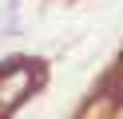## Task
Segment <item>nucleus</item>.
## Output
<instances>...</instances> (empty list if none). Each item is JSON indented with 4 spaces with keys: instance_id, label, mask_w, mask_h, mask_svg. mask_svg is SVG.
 Masks as SVG:
<instances>
[{
    "instance_id": "1",
    "label": "nucleus",
    "mask_w": 123,
    "mask_h": 119,
    "mask_svg": "<svg viewBox=\"0 0 123 119\" xmlns=\"http://www.w3.org/2000/svg\"><path fill=\"white\" fill-rule=\"evenodd\" d=\"M40 83V68L36 63H8V68L0 71V115L32 95V87Z\"/></svg>"
}]
</instances>
